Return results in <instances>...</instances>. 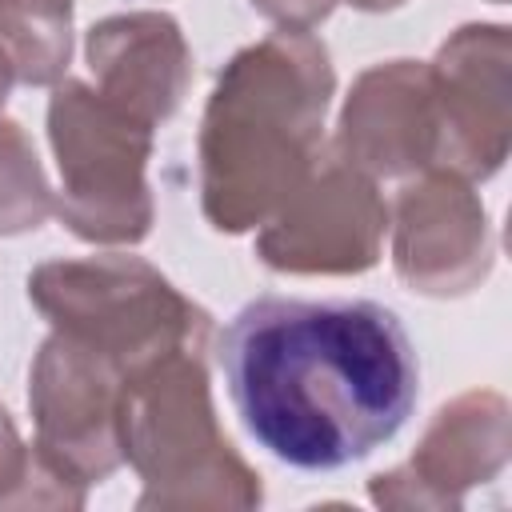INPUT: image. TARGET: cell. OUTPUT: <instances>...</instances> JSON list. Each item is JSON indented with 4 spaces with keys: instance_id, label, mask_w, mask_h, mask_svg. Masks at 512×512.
<instances>
[{
    "instance_id": "obj_1",
    "label": "cell",
    "mask_w": 512,
    "mask_h": 512,
    "mask_svg": "<svg viewBox=\"0 0 512 512\" xmlns=\"http://www.w3.org/2000/svg\"><path fill=\"white\" fill-rule=\"evenodd\" d=\"M216 360L244 432L300 472L372 456L420 392L416 348L376 300L260 296L228 320Z\"/></svg>"
},
{
    "instance_id": "obj_2",
    "label": "cell",
    "mask_w": 512,
    "mask_h": 512,
    "mask_svg": "<svg viewBox=\"0 0 512 512\" xmlns=\"http://www.w3.org/2000/svg\"><path fill=\"white\" fill-rule=\"evenodd\" d=\"M332 92L324 40L296 28L268 32L220 68L196 140L200 208L216 232L260 228L308 180Z\"/></svg>"
},
{
    "instance_id": "obj_3",
    "label": "cell",
    "mask_w": 512,
    "mask_h": 512,
    "mask_svg": "<svg viewBox=\"0 0 512 512\" xmlns=\"http://www.w3.org/2000/svg\"><path fill=\"white\" fill-rule=\"evenodd\" d=\"M120 448L144 480L136 500L144 512H220L264 500L260 472L216 420L208 368L196 352L164 356L124 380Z\"/></svg>"
},
{
    "instance_id": "obj_4",
    "label": "cell",
    "mask_w": 512,
    "mask_h": 512,
    "mask_svg": "<svg viewBox=\"0 0 512 512\" xmlns=\"http://www.w3.org/2000/svg\"><path fill=\"white\" fill-rule=\"evenodd\" d=\"M28 300L52 332L108 356L124 376L176 352L204 356L212 344V316L128 252L44 260L28 272Z\"/></svg>"
},
{
    "instance_id": "obj_5",
    "label": "cell",
    "mask_w": 512,
    "mask_h": 512,
    "mask_svg": "<svg viewBox=\"0 0 512 512\" xmlns=\"http://www.w3.org/2000/svg\"><path fill=\"white\" fill-rule=\"evenodd\" d=\"M48 144L60 168L52 212L76 240L140 244L152 232V128L144 120L64 76L48 96Z\"/></svg>"
},
{
    "instance_id": "obj_6",
    "label": "cell",
    "mask_w": 512,
    "mask_h": 512,
    "mask_svg": "<svg viewBox=\"0 0 512 512\" xmlns=\"http://www.w3.org/2000/svg\"><path fill=\"white\" fill-rule=\"evenodd\" d=\"M388 204L376 180L324 148L308 180L260 224L256 256L288 276H356L380 260Z\"/></svg>"
},
{
    "instance_id": "obj_7",
    "label": "cell",
    "mask_w": 512,
    "mask_h": 512,
    "mask_svg": "<svg viewBox=\"0 0 512 512\" xmlns=\"http://www.w3.org/2000/svg\"><path fill=\"white\" fill-rule=\"evenodd\" d=\"M124 372L88 344L52 332L28 372V408L36 452L72 484H104L120 464V392Z\"/></svg>"
},
{
    "instance_id": "obj_8",
    "label": "cell",
    "mask_w": 512,
    "mask_h": 512,
    "mask_svg": "<svg viewBox=\"0 0 512 512\" xmlns=\"http://www.w3.org/2000/svg\"><path fill=\"white\" fill-rule=\"evenodd\" d=\"M436 96V168L492 180L512 148V32L464 24L428 60Z\"/></svg>"
},
{
    "instance_id": "obj_9",
    "label": "cell",
    "mask_w": 512,
    "mask_h": 512,
    "mask_svg": "<svg viewBox=\"0 0 512 512\" xmlns=\"http://www.w3.org/2000/svg\"><path fill=\"white\" fill-rule=\"evenodd\" d=\"M388 232L392 268L420 296H468L492 272L496 236L488 208L468 180L444 168L408 176L388 208Z\"/></svg>"
},
{
    "instance_id": "obj_10",
    "label": "cell",
    "mask_w": 512,
    "mask_h": 512,
    "mask_svg": "<svg viewBox=\"0 0 512 512\" xmlns=\"http://www.w3.org/2000/svg\"><path fill=\"white\" fill-rule=\"evenodd\" d=\"M508 448V400L492 388L460 392L436 408L404 464L368 480V500L380 508H460L472 488L504 472Z\"/></svg>"
},
{
    "instance_id": "obj_11",
    "label": "cell",
    "mask_w": 512,
    "mask_h": 512,
    "mask_svg": "<svg viewBox=\"0 0 512 512\" xmlns=\"http://www.w3.org/2000/svg\"><path fill=\"white\" fill-rule=\"evenodd\" d=\"M332 152L372 180H408L436 168V96L420 60L364 68L340 108Z\"/></svg>"
},
{
    "instance_id": "obj_12",
    "label": "cell",
    "mask_w": 512,
    "mask_h": 512,
    "mask_svg": "<svg viewBox=\"0 0 512 512\" xmlns=\"http://www.w3.org/2000/svg\"><path fill=\"white\" fill-rule=\"evenodd\" d=\"M84 60L96 92L148 128L176 116L192 84V48L168 12L104 16L84 36Z\"/></svg>"
},
{
    "instance_id": "obj_13",
    "label": "cell",
    "mask_w": 512,
    "mask_h": 512,
    "mask_svg": "<svg viewBox=\"0 0 512 512\" xmlns=\"http://www.w3.org/2000/svg\"><path fill=\"white\" fill-rule=\"evenodd\" d=\"M76 0H0V56L12 76L32 88L64 80L72 60Z\"/></svg>"
},
{
    "instance_id": "obj_14",
    "label": "cell",
    "mask_w": 512,
    "mask_h": 512,
    "mask_svg": "<svg viewBox=\"0 0 512 512\" xmlns=\"http://www.w3.org/2000/svg\"><path fill=\"white\" fill-rule=\"evenodd\" d=\"M52 184L16 120L0 116V236L36 232L52 216Z\"/></svg>"
},
{
    "instance_id": "obj_15",
    "label": "cell",
    "mask_w": 512,
    "mask_h": 512,
    "mask_svg": "<svg viewBox=\"0 0 512 512\" xmlns=\"http://www.w3.org/2000/svg\"><path fill=\"white\" fill-rule=\"evenodd\" d=\"M88 488L60 476L36 444H24L0 404V508H84Z\"/></svg>"
},
{
    "instance_id": "obj_16",
    "label": "cell",
    "mask_w": 512,
    "mask_h": 512,
    "mask_svg": "<svg viewBox=\"0 0 512 512\" xmlns=\"http://www.w3.org/2000/svg\"><path fill=\"white\" fill-rule=\"evenodd\" d=\"M248 4L260 16H268L276 28H296V32H312L336 8V0H248Z\"/></svg>"
},
{
    "instance_id": "obj_17",
    "label": "cell",
    "mask_w": 512,
    "mask_h": 512,
    "mask_svg": "<svg viewBox=\"0 0 512 512\" xmlns=\"http://www.w3.org/2000/svg\"><path fill=\"white\" fill-rule=\"evenodd\" d=\"M12 84H16V76H12V68H8V60L0 56V108H4V100H8V92H12Z\"/></svg>"
},
{
    "instance_id": "obj_18",
    "label": "cell",
    "mask_w": 512,
    "mask_h": 512,
    "mask_svg": "<svg viewBox=\"0 0 512 512\" xmlns=\"http://www.w3.org/2000/svg\"><path fill=\"white\" fill-rule=\"evenodd\" d=\"M492 4H508V0H492Z\"/></svg>"
}]
</instances>
